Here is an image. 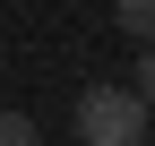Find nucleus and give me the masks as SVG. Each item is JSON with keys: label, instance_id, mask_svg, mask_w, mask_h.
I'll return each mask as SVG.
<instances>
[{"label": "nucleus", "instance_id": "4", "mask_svg": "<svg viewBox=\"0 0 155 146\" xmlns=\"http://www.w3.org/2000/svg\"><path fill=\"white\" fill-rule=\"evenodd\" d=\"M138 95H147V112H155V43H138Z\"/></svg>", "mask_w": 155, "mask_h": 146}, {"label": "nucleus", "instance_id": "2", "mask_svg": "<svg viewBox=\"0 0 155 146\" xmlns=\"http://www.w3.org/2000/svg\"><path fill=\"white\" fill-rule=\"evenodd\" d=\"M112 26L129 43H155V0H112Z\"/></svg>", "mask_w": 155, "mask_h": 146}, {"label": "nucleus", "instance_id": "3", "mask_svg": "<svg viewBox=\"0 0 155 146\" xmlns=\"http://www.w3.org/2000/svg\"><path fill=\"white\" fill-rule=\"evenodd\" d=\"M0 146H43V138H35V120H26V112H0Z\"/></svg>", "mask_w": 155, "mask_h": 146}, {"label": "nucleus", "instance_id": "1", "mask_svg": "<svg viewBox=\"0 0 155 146\" xmlns=\"http://www.w3.org/2000/svg\"><path fill=\"white\" fill-rule=\"evenodd\" d=\"M78 146H147V95L138 86H86L78 95Z\"/></svg>", "mask_w": 155, "mask_h": 146}]
</instances>
